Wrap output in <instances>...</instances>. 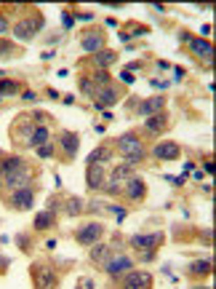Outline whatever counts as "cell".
Masks as SVG:
<instances>
[{
    "label": "cell",
    "mask_w": 216,
    "mask_h": 289,
    "mask_svg": "<svg viewBox=\"0 0 216 289\" xmlns=\"http://www.w3.org/2000/svg\"><path fill=\"white\" fill-rule=\"evenodd\" d=\"M110 255H112V249L107 246V244H102V241H99V244H93V246H91V255H88V257H91V262L102 265V262H104L107 257H110Z\"/></svg>",
    "instance_id": "29"
},
{
    "label": "cell",
    "mask_w": 216,
    "mask_h": 289,
    "mask_svg": "<svg viewBox=\"0 0 216 289\" xmlns=\"http://www.w3.org/2000/svg\"><path fill=\"white\" fill-rule=\"evenodd\" d=\"M107 177H110V179H117V182H123V185H126L131 177H136V172H134V166H128V163L123 161V163L112 166V172L107 174Z\"/></svg>",
    "instance_id": "25"
},
{
    "label": "cell",
    "mask_w": 216,
    "mask_h": 289,
    "mask_svg": "<svg viewBox=\"0 0 216 289\" xmlns=\"http://www.w3.org/2000/svg\"><path fill=\"white\" fill-rule=\"evenodd\" d=\"M187 48H189V54L195 56V59H200L203 67H211L213 65V43L208 38H192L187 43Z\"/></svg>",
    "instance_id": "11"
},
{
    "label": "cell",
    "mask_w": 216,
    "mask_h": 289,
    "mask_svg": "<svg viewBox=\"0 0 216 289\" xmlns=\"http://www.w3.org/2000/svg\"><path fill=\"white\" fill-rule=\"evenodd\" d=\"M56 150H59L62 158L75 161L78 158V150H80V134H78V131L64 129L62 134H59V139H56Z\"/></svg>",
    "instance_id": "7"
},
{
    "label": "cell",
    "mask_w": 216,
    "mask_h": 289,
    "mask_svg": "<svg viewBox=\"0 0 216 289\" xmlns=\"http://www.w3.org/2000/svg\"><path fill=\"white\" fill-rule=\"evenodd\" d=\"M62 212H64L67 217H80L83 212H86V201L78 198V196H72V198H67V201L62 203Z\"/></svg>",
    "instance_id": "26"
},
{
    "label": "cell",
    "mask_w": 216,
    "mask_h": 289,
    "mask_svg": "<svg viewBox=\"0 0 216 289\" xmlns=\"http://www.w3.org/2000/svg\"><path fill=\"white\" fill-rule=\"evenodd\" d=\"M147 32H150V27H144V24H139V22H128V24H123V27H120L117 38L123 40V43H128V40L139 38V35H147Z\"/></svg>",
    "instance_id": "22"
},
{
    "label": "cell",
    "mask_w": 216,
    "mask_h": 289,
    "mask_svg": "<svg viewBox=\"0 0 216 289\" xmlns=\"http://www.w3.org/2000/svg\"><path fill=\"white\" fill-rule=\"evenodd\" d=\"M158 113H165V96H147L136 110V115H144V118L158 115Z\"/></svg>",
    "instance_id": "18"
},
{
    "label": "cell",
    "mask_w": 216,
    "mask_h": 289,
    "mask_svg": "<svg viewBox=\"0 0 216 289\" xmlns=\"http://www.w3.org/2000/svg\"><path fill=\"white\" fill-rule=\"evenodd\" d=\"M0 105H3V96H0Z\"/></svg>",
    "instance_id": "53"
},
{
    "label": "cell",
    "mask_w": 216,
    "mask_h": 289,
    "mask_svg": "<svg viewBox=\"0 0 216 289\" xmlns=\"http://www.w3.org/2000/svg\"><path fill=\"white\" fill-rule=\"evenodd\" d=\"M51 142V129L45 123H35V131H32V139H30V150L35 148H43V144Z\"/></svg>",
    "instance_id": "24"
},
{
    "label": "cell",
    "mask_w": 216,
    "mask_h": 289,
    "mask_svg": "<svg viewBox=\"0 0 216 289\" xmlns=\"http://www.w3.org/2000/svg\"><path fill=\"white\" fill-rule=\"evenodd\" d=\"M112 148L110 144H96V148L86 155V166H107V161L112 158Z\"/></svg>",
    "instance_id": "19"
},
{
    "label": "cell",
    "mask_w": 216,
    "mask_h": 289,
    "mask_svg": "<svg viewBox=\"0 0 216 289\" xmlns=\"http://www.w3.org/2000/svg\"><path fill=\"white\" fill-rule=\"evenodd\" d=\"M110 198H117V196H123V182H117V179H110L107 177V182H104V188H102Z\"/></svg>",
    "instance_id": "31"
},
{
    "label": "cell",
    "mask_w": 216,
    "mask_h": 289,
    "mask_svg": "<svg viewBox=\"0 0 216 289\" xmlns=\"http://www.w3.org/2000/svg\"><path fill=\"white\" fill-rule=\"evenodd\" d=\"M213 273V260H195L189 265V276H198V279H206Z\"/></svg>",
    "instance_id": "27"
},
{
    "label": "cell",
    "mask_w": 216,
    "mask_h": 289,
    "mask_svg": "<svg viewBox=\"0 0 216 289\" xmlns=\"http://www.w3.org/2000/svg\"><path fill=\"white\" fill-rule=\"evenodd\" d=\"M152 11H158V14H165V6H160V3H155V6H152Z\"/></svg>",
    "instance_id": "49"
},
{
    "label": "cell",
    "mask_w": 216,
    "mask_h": 289,
    "mask_svg": "<svg viewBox=\"0 0 216 289\" xmlns=\"http://www.w3.org/2000/svg\"><path fill=\"white\" fill-rule=\"evenodd\" d=\"M120 80H123V83H128V86H131V83H134L136 78H134V75H131V72H128V70H120Z\"/></svg>",
    "instance_id": "41"
},
{
    "label": "cell",
    "mask_w": 216,
    "mask_h": 289,
    "mask_svg": "<svg viewBox=\"0 0 216 289\" xmlns=\"http://www.w3.org/2000/svg\"><path fill=\"white\" fill-rule=\"evenodd\" d=\"M163 233L155 231V233H134L128 238V246L139 252V262H152L155 257H158V249L163 244Z\"/></svg>",
    "instance_id": "2"
},
{
    "label": "cell",
    "mask_w": 216,
    "mask_h": 289,
    "mask_svg": "<svg viewBox=\"0 0 216 289\" xmlns=\"http://www.w3.org/2000/svg\"><path fill=\"white\" fill-rule=\"evenodd\" d=\"M78 89H80V94H86V96H91V99H93V94H96V86H93V80H91L88 75H83V78H80Z\"/></svg>",
    "instance_id": "32"
},
{
    "label": "cell",
    "mask_w": 216,
    "mask_h": 289,
    "mask_svg": "<svg viewBox=\"0 0 216 289\" xmlns=\"http://www.w3.org/2000/svg\"><path fill=\"white\" fill-rule=\"evenodd\" d=\"M59 222V214H54V212H38V214H35V231H38V233H45V231H51V228Z\"/></svg>",
    "instance_id": "23"
},
{
    "label": "cell",
    "mask_w": 216,
    "mask_h": 289,
    "mask_svg": "<svg viewBox=\"0 0 216 289\" xmlns=\"http://www.w3.org/2000/svg\"><path fill=\"white\" fill-rule=\"evenodd\" d=\"M0 56H3V59H14L16 56V46L14 43H0Z\"/></svg>",
    "instance_id": "34"
},
{
    "label": "cell",
    "mask_w": 216,
    "mask_h": 289,
    "mask_svg": "<svg viewBox=\"0 0 216 289\" xmlns=\"http://www.w3.org/2000/svg\"><path fill=\"white\" fill-rule=\"evenodd\" d=\"M102 118L107 120V123H110V120H112V113H110V110H102Z\"/></svg>",
    "instance_id": "48"
},
{
    "label": "cell",
    "mask_w": 216,
    "mask_h": 289,
    "mask_svg": "<svg viewBox=\"0 0 216 289\" xmlns=\"http://www.w3.org/2000/svg\"><path fill=\"white\" fill-rule=\"evenodd\" d=\"M0 158H3V153H0Z\"/></svg>",
    "instance_id": "54"
},
{
    "label": "cell",
    "mask_w": 216,
    "mask_h": 289,
    "mask_svg": "<svg viewBox=\"0 0 216 289\" xmlns=\"http://www.w3.org/2000/svg\"><path fill=\"white\" fill-rule=\"evenodd\" d=\"M165 129H168V115H165V113L150 115L147 120H144V131H147V134H152V137H160Z\"/></svg>",
    "instance_id": "20"
},
{
    "label": "cell",
    "mask_w": 216,
    "mask_h": 289,
    "mask_svg": "<svg viewBox=\"0 0 216 289\" xmlns=\"http://www.w3.org/2000/svg\"><path fill=\"white\" fill-rule=\"evenodd\" d=\"M40 56H43V59H45V62H48V59H54V56H56V54H54V51H43V54H40Z\"/></svg>",
    "instance_id": "50"
},
{
    "label": "cell",
    "mask_w": 216,
    "mask_h": 289,
    "mask_svg": "<svg viewBox=\"0 0 216 289\" xmlns=\"http://www.w3.org/2000/svg\"><path fill=\"white\" fill-rule=\"evenodd\" d=\"M3 75H6V72H3V70H0V78H3Z\"/></svg>",
    "instance_id": "52"
},
{
    "label": "cell",
    "mask_w": 216,
    "mask_h": 289,
    "mask_svg": "<svg viewBox=\"0 0 216 289\" xmlns=\"http://www.w3.org/2000/svg\"><path fill=\"white\" fill-rule=\"evenodd\" d=\"M112 150H117L123 155V161L128 166H139L141 161H147V148H144V142L139 139L136 131H126V134H120L112 144Z\"/></svg>",
    "instance_id": "1"
},
{
    "label": "cell",
    "mask_w": 216,
    "mask_h": 289,
    "mask_svg": "<svg viewBox=\"0 0 216 289\" xmlns=\"http://www.w3.org/2000/svg\"><path fill=\"white\" fill-rule=\"evenodd\" d=\"M35 123L27 115H19L14 123H11V139H14V148L19 150H30V139H32Z\"/></svg>",
    "instance_id": "6"
},
{
    "label": "cell",
    "mask_w": 216,
    "mask_h": 289,
    "mask_svg": "<svg viewBox=\"0 0 216 289\" xmlns=\"http://www.w3.org/2000/svg\"><path fill=\"white\" fill-rule=\"evenodd\" d=\"M8 265H11V260H8L6 255H0V276L8 273Z\"/></svg>",
    "instance_id": "42"
},
{
    "label": "cell",
    "mask_w": 216,
    "mask_h": 289,
    "mask_svg": "<svg viewBox=\"0 0 216 289\" xmlns=\"http://www.w3.org/2000/svg\"><path fill=\"white\" fill-rule=\"evenodd\" d=\"M141 67H144L141 62H131V65H126L123 70H128V72H134V70H141Z\"/></svg>",
    "instance_id": "46"
},
{
    "label": "cell",
    "mask_w": 216,
    "mask_h": 289,
    "mask_svg": "<svg viewBox=\"0 0 216 289\" xmlns=\"http://www.w3.org/2000/svg\"><path fill=\"white\" fill-rule=\"evenodd\" d=\"M115 62H117V51H112V48H104V51H99V54L91 56L93 70H110Z\"/></svg>",
    "instance_id": "21"
},
{
    "label": "cell",
    "mask_w": 216,
    "mask_h": 289,
    "mask_svg": "<svg viewBox=\"0 0 216 289\" xmlns=\"http://www.w3.org/2000/svg\"><path fill=\"white\" fill-rule=\"evenodd\" d=\"M21 83L14 78H0V96H21Z\"/></svg>",
    "instance_id": "28"
},
{
    "label": "cell",
    "mask_w": 216,
    "mask_h": 289,
    "mask_svg": "<svg viewBox=\"0 0 216 289\" xmlns=\"http://www.w3.org/2000/svg\"><path fill=\"white\" fill-rule=\"evenodd\" d=\"M62 24H64L67 30L72 27V24H75V19H72V14H69V11H62Z\"/></svg>",
    "instance_id": "40"
},
{
    "label": "cell",
    "mask_w": 216,
    "mask_h": 289,
    "mask_svg": "<svg viewBox=\"0 0 216 289\" xmlns=\"http://www.w3.org/2000/svg\"><path fill=\"white\" fill-rule=\"evenodd\" d=\"M35 153H38V158L43 161V158H54L56 155V148H54V139L48 142V144H43V148H35Z\"/></svg>",
    "instance_id": "33"
},
{
    "label": "cell",
    "mask_w": 216,
    "mask_h": 289,
    "mask_svg": "<svg viewBox=\"0 0 216 289\" xmlns=\"http://www.w3.org/2000/svg\"><path fill=\"white\" fill-rule=\"evenodd\" d=\"M134 265H136L134 257H128L126 252H115V249H112V255L102 262V271L110 276V279H123V276H126L131 268H134Z\"/></svg>",
    "instance_id": "4"
},
{
    "label": "cell",
    "mask_w": 216,
    "mask_h": 289,
    "mask_svg": "<svg viewBox=\"0 0 216 289\" xmlns=\"http://www.w3.org/2000/svg\"><path fill=\"white\" fill-rule=\"evenodd\" d=\"M104 238V225L102 222H86V225H80L78 231H75V241L80 246H93V244H99V241Z\"/></svg>",
    "instance_id": "8"
},
{
    "label": "cell",
    "mask_w": 216,
    "mask_h": 289,
    "mask_svg": "<svg viewBox=\"0 0 216 289\" xmlns=\"http://www.w3.org/2000/svg\"><path fill=\"white\" fill-rule=\"evenodd\" d=\"M8 32H11V24H8L6 14H0V38H3V35H8Z\"/></svg>",
    "instance_id": "37"
},
{
    "label": "cell",
    "mask_w": 216,
    "mask_h": 289,
    "mask_svg": "<svg viewBox=\"0 0 216 289\" xmlns=\"http://www.w3.org/2000/svg\"><path fill=\"white\" fill-rule=\"evenodd\" d=\"M21 99H24V102H38V94L30 91V89H24V91H21Z\"/></svg>",
    "instance_id": "39"
},
{
    "label": "cell",
    "mask_w": 216,
    "mask_h": 289,
    "mask_svg": "<svg viewBox=\"0 0 216 289\" xmlns=\"http://www.w3.org/2000/svg\"><path fill=\"white\" fill-rule=\"evenodd\" d=\"M120 96H123V91H120V86H115V83L102 86V89H96V94H93V107L96 110H107V107H112V105L120 102Z\"/></svg>",
    "instance_id": "10"
},
{
    "label": "cell",
    "mask_w": 216,
    "mask_h": 289,
    "mask_svg": "<svg viewBox=\"0 0 216 289\" xmlns=\"http://www.w3.org/2000/svg\"><path fill=\"white\" fill-rule=\"evenodd\" d=\"M6 188V179H3V172H0V190Z\"/></svg>",
    "instance_id": "51"
},
{
    "label": "cell",
    "mask_w": 216,
    "mask_h": 289,
    "mask_svg": "<svg viewBox=\"0 0 216 289\" xmlns=\"http://www.w3.org/2000/svg\"><path fill=\"white\" fill-rule=\"evenodd\" d=\"M45 96H48V99H62V96H59V91H56V89H45Z\"/></svg>",
    "instance_id": "44"
},
{
    "label": "cell",
    "mask_w": 216,
    "mask_h": 289,
    "mask_svg": "<svg viewBox=\"0 0 216 289\" xmlns=\"http://www.w3.org/2000/svg\"><path fill=\"white\" fill-rule=\"evenodd\" d=\"M43 24H45L43 14H32V16H27V19L16 22L14 27H11V32H14V38H16L19 43H30V40L38 38V32L43 30Z\"/></svg>",
    "instance_id": "3"
},
{
    "label": "cell",
    "mask_w": 216,
    "mask_h": 289,
    "mask_svg": "<svg viewBox=\"0 0 216 289\" xmlns=\"http://www.w3.org/2000/svg\"><path fill=\"white\" fill-rule=\"evenodd\" d=\"M203 174H213V163L211 161H203Z\"/></svg>",
    "instance_id": "45"
},
{
    "label": "cell",
    "mask_w": 216,
    "mask_h": 289,
    "mask_svg": "<svg viewBox=\"0 0 216 289\" xmlns=\"http://www.w3.org/2000/svg\"><path fill=\"white\" fill-rule=\"evenodd\" d=\"M176 40L187 46V43L192 40V35H189V30H179V32H176Z\"/></svg>",
    "instance_id": "38"
},
{
    "label": "cell",
    "mask_w": 216,
    "mask_h": 289,
    "mask_svg": "<svg viewBox=\"0 0 216 289\" xmlns=\"http://www.w3.org/2000/svg\"><path fill=\"white\" fill-rule=\"evenodd\" d=\"M107 182V166H86V188L88 190H102Z\"/></svg>",
    "instance_id": "17"
},
{
    "label": "cell",
    "mask_w": 216,
    "mask_h": 289,
    "mask_svg": "<svg viewBox=\"0 0 216 289\" xmlns=\"http://www.w3.org/2000/svg\"><path fill=\"white\" fill-rule=\"evenodd\" d=\"M123 198L131 201V203H141L144 198H147V182L136 174V177H131L128 182L123 185Z\"/></svg>",
    "instance_id": "15"
},
{
    "label": "cell",
    "mask_w": 216,
    "mask_h": 289,
    "mask_svg": "<svg viewBox=\"0 0 216 289\" xmlns=\"http://www.w3.org/2000/svg\"><path fill=\"white\" fill-rule=\"evenodd\" d=\"M75 289H93V279H80Z\"/></svg>",
    "instance_id": "43"
},
{
    "label": "cell",
    "mask_w": 216,
    "mask_h": 289,
    "mask_svg": "<svg viewBox=\"0 0 216 289\" xmlns=\"http://www.w3.org/2000/svg\"><path fill=\"white\" fill-rule=\"evenodd\" d=\"M16 244H19V249H21V252H32V244H30V236H24V233H19V236H16Z\"/></svg>",
    "instance_id": "35"
},
{
    "label": "cell",
    "mask_w": 216,
    "mask_h": 289,
    "mask_svg": "<svg viewBox=\"0 0 216 289\" xmlns=\"http://www.w3.org/2000/svg\"><path fill=\"white\" fill-rule=\"evenodd\" d=\"M30 276H32V286L35 289H56L59 286V276H56V271L48 262H40V260L32 262Z\"/></svg>",
    "instance_id": "5"
},
{
    "label": "cell",
    "mask_w": 216,
    "mask_h": 289,
    "mask_svg": "<svg viewBox=\"0 0 216 289\" xmlns=\"http://www.w3.org/2000/svg\"><path fill=\"white\" fill-rule=\"evenodd\" d=\"M0 172H3V179H11L16 174L30 172V166L21 155H3V158H0Z\"/></svg>",
    "instance_id": "16"
},
{
    "label": "cell",
    "mask_w": 216,
    "mask_h": 289,
    "mask_svg": "<svg viewBox=\"0 0 216 289\" xmlns=\"http://www.w3.org/2000/svg\"><path fill=\"white\" fill-rule=\"evenodd\" d=\"M72 19H78V22H93V14H91V11H75Z\"/></svg>",
    "instance_id": "36"
},
{
    "label": "cell",
    "mask_w": 216,
    "mask_h": 289,
    "mask_svg": "<svg viewBox=\"0 0 216 289\" xmlns=\"http://www.w3.org/2000/svg\"><path fill=\"white\" fill-rule=\"evenodd\" d=\"M174 72H176V80L184 78V67H174Z\"/></svg>",
    "instance_id": "47"
},
{
    "label": "cell",
    "mask_w": 216,
    "mask_h": 289,
    "mask_svg": "<svg viewBox=\"0 0 216 289\" xmlns=\"http://www.w3.org/2000/svg\"><path fill=\"white\" fill-rule=\"evenodd\" d=\"M147 155H152L155 161H176L179 155H182V148H179L174 139H160Z\"/></svg>",
    "instance_id": "14"
},
{
    "label": "cell",
    "mask_w": 216,
    "mask_h": 289,
    "mask_svg": "<svg viewBox=\"0 0 216 289\" xmlns=\"http://www.w3.org/2000/svg\"><path fill=\"white\" fill-rule=\"evenodd\" d=\"M80 46H83V51L91 54V56L99 54V51H104V48H107V32L99 30V27H93V30H88L80 38Z\"/></svg>",
    "instance_id": "12"
},
{
    "label": "cell",
    "mask_w": 216,
    "mask_h": 289,
    "mask_svg": "<svg viewBox=\"0 0 216 289\" xmlns=\"http://www.w3.org/2000/svg\"><path fill=\"white\" fill-rule=\"evenodd\" d=\"M88 78L93 80L96 89H102V86H110V83H112V72L110 70H93Z\"/></svg>",
    "instance_id": "30"
},
{
    "label": "cell",
    "mask_w": 216,
    "mask_h": 289,
    "mask_svg": "<svg viewBox=\"0 0 216 289\" xmlns=\"http://www.w3.org/2000/svg\"><path fill=\"white\" fill-rule=\"evenodd\" d=\"M155 279L150 271H128L123 276V284H120V289H152Z\"/></svg>",
    "instance_id": "13"
},
{
    "label": "cell",
    "mask_w": 216,
    "mask_h": 289,
    "mask_svg": "<svg viewBox=\"0 0 216 289\" xmlns=\"http://www.w3.org/2000/svg\"><path fill=\"white\" fill-rule=\"evenodd\" d=\"M32 203H35V188L32 185L8 193V207L14 209V212H30Z\"/></svg>",
    "instance_id": "9"
}]
</instances>
